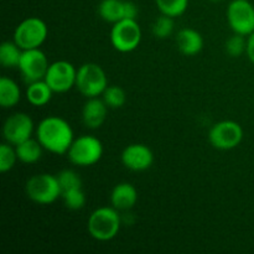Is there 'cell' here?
Segmentation results:
<instances>
[{
    "mask_svg": "<svg viewBox=\"0 0 254 254\" xmlns=\"http://www.w3.org/2000/svg\"><path fill=\"white\" fill-rule=\"evenodd\" d=\"M36 139L44 149L62 155L67 154L73 143V130L64 119L51 116L42 119L36 128Z\"/></svg>",
    "mask_w": 254,
    "mask_h": 254,
    "instance_id": "6da1fadb",
    "label": "cell"
},
{
    "mask_svg": "<svg viewBox=\"0 0 254 254\" xmlns=\"http://www.w3.org/2000/svg\"><path fill=\"white\" fill-rule=\"evenodd\" d=\"M88 233L92 238L101 242L111 241L118 235L121 228V217L117 208L99 207L91 213L87 223Z\"/></svg>",
    "mask_w": 254,
    "mask_h": 254,
    "instance_id": "7a4b0ae2",
    "label": "cell"
},
{
    "mask_svg": "<svg viewBox=\"0 0 254 254\" xmlns=\"http://www.w3.org/2000/svg\"><path fill=\"white\" fill-rule=\"evenodd\" d=\"M27 197L39 205H50L61 196L57 176L50 174H37L31 176L25 185Z\"/></svg>",
    "mask_w": 254,
    "mask_h": 254,
    "instance_id": "3957f363",
    "label": "cell"
},
{
    "mask_svg": "<svg viewBox=\"0 0 254 254\" xmlns=\"http://www.w3.org/2000/svg\"><path fill=\"white\" fill-rule=\"evenodd\" d=\"M76 87L87 98L99 97L108 87L106 72L99 64L93 62L83 64L77 69Z\"/></svg>",
    "mask_w": 254,
    "mask_h": 254,
    "instance_id": "277c9868",
    "label": "cell"
},
{
    "mask_svg": "<svg viewBox=\"0 0 254 254\" xmlns=\"http://www.w3.org/2000/svg\"><path fill=\"white\" fill-rule=\"evenodd\" d=\"M69 161L77 166L94 165L103 155V145L98 138L92 135H82L74 139L71 148L67 151Z\"/></svg>",
    "mask_w": 254,
    "mask_h": 254,
    "instance_id": "5b68a950",
    "label": "cell"
},
{
    "mask_svg": "<svg viewBox=\"0 0 254 254\" xmlns=\"http://www.w3.org/2000/svg\"><path fill=\"white\" fill-rule=\"evenodd\" d=\"M49 30L40 17H27L20 22L14 31V41L22 50L39 49L46 40Z\"/></svg>",
    "mask_w": 254,
    "mask_h": 254,
    "instance_id": "8992f818",
    "label": "cell"
},
{
    "mask_svg": "<svg viewBox=\"0 0 254 254\" xmlns=\"http://www.w3.org/2000/svg\"><path fill=\"white\" fill-rule=\"evenodd\" d=\"M141 41V29L136 20L124 19L113 24L111 42L119 52H131Z\"/></svg>",
    "mask_w": 254,
    "mask_h": 254,
    "instance_id": "52a82bcc",
    "label": "cell"
},
{
    "mask_svg": "<svg viewBox=\"0 0 254 254\" xmlns=\"http://www.w3.org/2000/svg\"><path fill=\"white\" fill-rule=\"evenodd\" d=\"M243 129L237 122L222 121L216 123L208 133V140L218 150H231L241 144Z\"/></svg>",
    "mask_w": 254,
    "mask_h": 254,
    "instance_id": "ba28073f",
    "label": "cell"
},
{
    "mask_svg": "<svg viewBox=\"0 0 254 254\" xmlns=\"http://www.w3.org/2000/svg\"><path fill=\"white\" fill-rule=\"evenodd\" d=\"M227 21L235 34L248 36L254 31V6L248 0H232L227 7Z\"/></svg>",
    "mask_w": 254,
    "mask_h": 254,
    "instance_id": "9c48e42d",
    "label": "cell"
},
{
    "mask_svg": "<svg viewBox=\"0 0 254 254\" xmlns=\"http://www.w3.org/2000/svg\"><path fill=\"white\" fill-rule=\"evenodd\" d=\"M76 77L77 69L73 64L61 60L50 64L44 79L55 93H64L76 86Z\"/></svg>",
    "mask_w": 254,
    "mask_h": 254,
    "instance_id": "30bf717a",
    "label": "cell"
},
{
    "mask_svg": "<svg viewBox=\"0 0 254 254\" xmlns=\"http://www.w3.org/2000/svg\"><path fill=\"white\" fill-rule=\"evenodd\" d=\"M49 66L50 64L46 55L39 47V49L24 50L17 68L20 69L22 77L29 84L31 82L44 79Z\"/></svg>",
    "mask_w": 254,
    "mask_h": 254,
    "instance_id": "8fae6325",
    "label": "cell"
},
{
    "mask_svg": "<svg viewBox=\"0 0 254 254\" xmlns=\"http://www.w3.org/2000/svg\"><path fill=\"white\" fill-rule=\"evenodd\" d=\"M34 131V122L26 113H15L5 121L2 134L5 140L11 145H17L31 138Z\"/></svg>",
    "mask_w": 254,
    "mask_h": 254,
    "instance_id": "7c38bea8",
    "label": "cell"
},
{
    "mask_svg": "<svg viewBox=\"0 0 254 254\" xmlns=\"http://www.w3.org/2000/svg\"><path fill=\"white\" fill-rule=\"evenodd\" d=\"M98 14L104 21L116 22L124 19L136 20L138 6L130 0H102L98 5Z\"/></svg>",
    "mask_w": 254,
    "mask_h": 254,
    "instance_id": "4fadbf2b",
    "label": "cell"
},
{
    "mask_svg": "<svg viewBox=\"0 0 254 254\" xmlns=\"http://www.w3.org/2000/svg\"><path fill=\"white\" fill-rule=\"evenodd\" d=\"M122 163L131 171L148 170L154 163V154L145 144H130L121 155Z\"/></svg>",
    "mask_w": 254,
    "mask_h": 254,
    "instance_id": "5bb4252c",
    "label": "cell"
},
{
    "mask_svg": "<svg viewBox=\"0 0 254 254\" xmlns=\"http://www.w3.org/2000/svg\"><path fill=\"white\" fill-rule=\"evenodd\" d=\"M107 112H108V106L104 103L103 99H99L98 97L88 98L82 109V119L84 126L89 129H98L106 121Z\"/></svg>",
    "mask_w": 254,
    "mask_h": 254,
    "instance_id": "9a60e30c",
    "label": "cell"
},
{
    "mask_svg": "<svg viewBox=\"0 0 254 254\" xmlns=\"http://www.w3.org/2000/svg\"><path fill=\"white\" fill-rule=\"evenodd\" d=\"M176 45L179 51L185 56H195L200 54L203 49V37L202 35L195 29L185 27L179 31L176 36Z\"/></svg>",
    "mask_w": 254,
    "mask_h": 254,
    "instance_id": "2e32d148",
    "label": "cell"
},
{
    "mask_svg": "<svg viewBox=\"0 0 254 254\" xmlns=\"http://www.w3.org/2000/svg\"><path fill=\"white\" fill-rule=\"evenodd\" d=\"M138 201V191L131 184L121 183L114 186L111 193V203L118 211H127L134 207Z\"/></svg>",
    "mask_w": 254,
    "mask_h": 254,
    "instance_id": "e0dca14e",
    "label": "cell"
},
{
    "mask_svg": "<svg viewBox=\"0 0 254 254\" xmlns=\"http://www.w3.org/2000/svg\"><path fill=\"white\" fill-rule=\"evenodd\" d=\"M52 91L45 79L29 83L26 88V99L35 107H42L49 103L52 98Z\"/></svg>",
    "mask_w": 254,
    "mask_h": 254,
    "instance_id": "ac0fdd59",
    "label": "cell"
},
{
    "mask_svg": "<svg viewBox=\"0 0 254 254\" xmlns=\"http://www.w3.org/2000/svg\"><path fill=\"white\" fill-rule=\"evenodd\" d=\"M21 99L20 87L14 79L9 77L0 78V106L2 108H12Z\"/></svg>",
    "mask_w": 254,
    "mask_h": 254,
    "instance_id": "d6986e66",
    "label": "cell"
},
{
    "mask_svg": "<svg viewBox=\"0 0 254 254\" xmlns=\"http://www.w3.org/2000/svg\"><path fill=\"white\" fill-rule=\"evenodd\" d=\"M42 149L44 146L40 144V141L32 138L15 145L17 160L24 164H34L39 161L42 156Z\"/></svg>",
    "mask_w": 254,
    "mask_h": 254,
    "instance_id": "ffe728a7",
    "label": "cell"
},
{
    "mask_svg": "<svg viewBox=\"0 0 254 254\" xmlns=\"http://www.w3.org/2000/svg\"><path fill=\"white\" fill-rule=\"evenodd\" d=\"M24 50L15 41H5L0 46V62L6 68L17 67Z\"/></svg>",
    "mask_w": 254,
    "mask_h": 254,
    "instance_id": "44dd1931",
    "label": "cell"
},
{
    "mask_svg": "<svg viewBox=\"0 0 254 254\" xmlns=\"http://www.w3.org/2000/svg\"><path fill=\"white\" fill-rule=\"evenodd\" d=\"M159 11L171 17L181 16L189 6V0H155Z\"/></svg>",
    "mask_w": 254,
    "mask_h": 254,
    "instance_id": "7402d4cb",
    "label": "cell"
},
{
    "mask_svg": "<svg viewBox=\"0 0 254 254\" xmlns=\"http://www.w3.org/2000/svg\"><path fill=\"white\" fill-rule=\"evenodd\" d=\"M103 101L108 106V108L117 109L122 108L127 102V94L122 87L108 86L103 92Z\"/></svg>",
    "mask_w": 254,
    "mask_h": 254,
    "instance_id": "603a6c76",
    "label": "cell"
},
{
    "mask_svg": "<svg viewBox=\"0 0 254 254\" xmlns=\"http://www.w3.org/2000/svg\"><path fill=\"white\" fill-rule=\"evenodd\" d=\"M61 197L66 207L69 210H81L86 205V193L82 188L64 191L61 193Z\"/></svg>",
    "mask_w": 254,
    "mask_h": 254,
    "instance_id": "cb8c5ba5",
    "label": "cell"
},
{
    "mask_svg": "<svg viewBox=\"0 0 254 254\" xmlns=\"http://www.w3.org/2000/svg\"><path fill=\"white\" fill-rule=\"evenodd\" d=\"M56 176L57 180H59L60 188H61V193L64 192V191L72 190V189L82 188V180L76 171L67 169V170H62Z\"/></svg>",
    "mask_w": 254,
    "mask_h": 254,
    "instance_id": "d4e9b609",
    "label": "cell"
},
{
    "mask_svg": "<svg viewBox=\"0 0 254 254\" xmlns=\"http://www.w3.org/2000/svg\"><path fill=\"white\" fill-rule=\"evenodd\" d=\"M174 31V17L161 14L153 24V34L158 39H166Z\"/></svg>",
    "mask_w": 254,
    "mask_h": 254,
    "instance_id": "484cf974",
    "label": "cell"
},
{
    "mask_svg": "<svg viewBox=\"0 0 254 254\" xmlns=\"http://www.w3.org/2000/svg\"><path fill=\"white\" fill-rule=\"evenodd\" d=\"M16 160V150L12 148L11 144H1L0 145V171L2 174L10 171L14 168Z\"/></svg>",
    "mask_w": 254,
    "mask_h": 254,
    "instance_id": "4316f807",
    "label": "cell"
},
{
    "mask_svg": "<svg viewBox=\"0 0 254 254\" xmlns=\"http://www.w3.org/2000/svg\"><path fill=\"white\" fill-rule=\"evenodd\" d=\"M247 51V40L245 35L235 34L226 41V52L231 57H240Z\"/></svg>",
    "mask_w": 254,
    "mask_h": 254,
    "instance_id": "83f0119b",
    "label": "cell"
},
{
    "mask_svg": "<svg viewBox=\"0 0 254 254\" xmlns=\"http://www.w3.org/2000/svg\"><path fill=\"white\" fill-rule=\"evenodd\" d=\"M247 54L248 59L251 60V62L254 64V31L251 35H248V39H247Z\"/></svg>",
    "mask_w": 254,
    "mask_h": 254,
    "instance_id": "f1b7e54d",
    "label": "cell"
},
{
    "mask_svg": "<svg viewBox=\"0 0 254 254\" xmlns=\"http://www.w3.org/2000/svg\"><path fill=\"white\" fill-rule=\"evenodd\" d=\"M211 1H221V0H211Z\"/></svg>",
    "mask_w": 254,
    "mask_h": 254,
    "instance_id": "f546056e",
    "label": "cell"
}]
</instances>
